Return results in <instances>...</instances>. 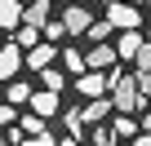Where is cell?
<instances>
[{
	"instance_id": "6da1fadb",
	"label": "cell",
	"mask_w": 151,
	"mask_h": 146,
	"mask_svg": "<svg viewBox=\"0 0 151 146\" xmlns=\"http://www.w3.org/2000/svg\"><path fill=\"white\" fill-rule=\"evenodd\" d=\"M111 102L116 111H138L142 106V89H138V75H120V71H111Z\"/></svg>"
},
{
	"instance_id": "7a4b0ae2",
	"label": "cell",
	"mask_w": 151,
	"mask_h": 146,
	"mask_svg": "<svg viewBox=\"0 0 151 146\" xmlns=\"http://www.w3.org/2000/svg\"><path fill=\"white\" fill-rule=\"evenodd\" d=\"M76 93L80 98H107L111 93V71H85V75H76Z\"/></svg>"
},
{
	"instance_id": "3957f363",
	"label": "cell",
	"mask_w": 151,
	"mask_h": 146,
	"mask_svg": "<svg viewBox=\"0 0 151 146\" xmlns=\"http://www.w3.org/2000/svg\"><path fill=\"white\" fill-rule=\"evenodd\" d=\"M22 66H27V49L18 40H9L5 49H0V80H18Z\"/></svg>"
},
{
	"instance_id": "277c9868",
	"label": "cell",
	"mask_w": 151,
	"mask_h": 146,
	"mask_svg": "<svg viewBox=\"0 0 151 146\" xmlns=\"http://www.w3.org/2000/svg\"><path fill=\"white\" fill-rule=\"evenodd\" d=\"M62 22H67V36L76 40V36H89V27H93L98 18H93L85 5H67V9H62Z\"/></svg>"
},
{
	"instance_id": "5b68a950",
	"label": "cell",
	"mask_w": 151,
	"mask_h": 146,
	"mask_svg": "<svg viewBox=\"0 0 151 146\" xmlns=\"http://www.w3.org/2000/svg\"><path fill=\"white\" fill-rule=\"evenodd\" d=\"M107 18H111V27H116V31H138V22H142L138 5H129V0L111 5V9H107Z\"/></svg>"
},
{
	"instance_id": "8992f818",
	"label": "cell",
	"mask_w": 151,
	"mask_h": 146,
	"mask_svg": "<svg viewBox=\"0 0 151 146\" xmlns=\"http://www.w3.org/2000/svg\"><path fill=\"white\" fill-rule=\"evenodd\" d=\"M116 58H120V49L107 40V44H93L89 49V71H116Z\"/></svg>"
},
{
	"instance_id": "52a82bcc",
	"label": "cell",
	"mask_w": 151,
	"mask_h": 146,
	"mask_svg": "<svg viewBox=\"0 0 151 146\" xmlns=\"http://www.w3.org/2000/svg\"><path fill=\"white\" fill-rule=\"evenodd\" d=\"M22 22H27V5H22V0H0V27L18 31Z\"/></svg>"
},
{
	"instance_id": "ba28073f",
	"label": "cell",
	"mask_w": 151,
	"mask_h": 146,
	"mask_svg": "<svg viewBox=\"0 0 151 146\" xmlns=\"http://www.w3.org/2000/svg\"><path fill=\"white\" fill-rule=\"evenodd\" d=\"M58 53H62V49H53V40H40L36 49H27V66H31V71H45V66H53Z\"/></svg>"
},
{
	"instance_id": "9c48e42d",
	"label": "cell",
	"mask_w": 151,
	"mask_h": 146,
	"mask_svg": "<svg viewBox=\"0 0 151 146\" xmlns=\"http://www.w3.org/2000/svg\"><path fill=\"white\" fill-rule=\"evenodd\" d=\"M27 106H31L36 115H45V120H49V115H58V89H45V84H40V89L31 93V102H27Z\"/></svg>"
},
{
	"instance_id": "30bf717a",
	"label": "cell",
	"mask_w": 151,
	"mask_h": 146,
	"mask_svg": "<svg viewBox=\"0 0 151 146\" xmlns=\"http://www.w3.org/2000/svg\"><path fill=\"white\" fill-rule=\"evenodd\" d=\"M142 44H147V40H142V31H120V40H116L120 58H129V62H133V58L142 53Z\"/></svg>"
},
{
	"instance_id": "8fae6325",
	"label": "cell",
	"mask_w": 151,
	"mask_h": 146,
	"mask_svg": "<svg viewBox=\"0 0 151 146\" xmlns=\"http://www.w3.org/2000/svg\"><path fill=\"white\" fill-rule=\"evenodd\" d=\"M62 71L85 75V71H89V53H80V49H62Z\"/></svg>"
},
{
	"instance_id": "7c38bea8",
	"label": "cell",
	"mask_w": 151,
	"mask_h": 146,
	"mask_svg": "<svg viewBox=\"0 0 151 146\" xmlns=\"http://www.w3.org/2000/svg\"><path fill=\"white\" fill-rule=\"evenodd\" d=\"M49 9H53L49 0H27V22H36V27H45V22H53V18H49Z\"/></svg>"
},
{
	"instance_id": "4fadbf2b",
	"label": "cell",
	"mask_w": 151,
	"mask_h": 146,
	"mask_svg": "<svg viewBox=\"0 0 151 146\" xmlns=\"http://www.w3.org/2000/svg\"><path fill=\"white\" fill-rule=\"evenodd\" d=\"M40 31H45V27H36V22H22V27L14 31V40H18L22 49H36V44H40Z\"/></svg>"
},
{
	"instance_id": "5bb4252c",
	"label": "cell",
	"mask_w": 151,
	"mask_h": 146,
	"mask_svg": "<svg viewBox=\"0 0 151 146\" xmlns=\"http://www.w3.org/2000/svg\"><path fill=\"white\" fill-rule=\"evenodd\" d=\"M31 93H36V89H31V84H22V80H9V89H5V98H9L14 106H27V102H31Z\"/></svg>"
},
{
	"instance_id": "9a60e30c",
	"label": "cell",
	"mask_w": 151,
	"mask_h": 146,
	"mask_svg": "<svg viewBox=\"0 0 151 146\" xmlns=\"http://www.w3.org/2000/svg\"><path fill=\"white\" fill-rule=\"evenodd\" d=\"M116 102H107V98H89V106H85V124H98V120H107V111H111Z\"/></svg>"
},
{
	"instance_id": "2e32d148",
	"label": "cell",
	"mask_w": 151,
	"mask_h": 146,
	"mask_svg": "<svg viewBox=\"0 0 151 146\" xmlns=\"http://www.w3.org/2000/svg\"><path fill=\"white\" fill-rule=\"evenodd\" d=\"M111 31H116V27H111V18H98V22L89 27V40H93V44H107V40H111Z\"/></svg>"
},
{
	"instance_id": "e0dca14e",
	"label": "cell",
	"mask_w": 151,
	"mask_h": 146,
	"mask_svg": "<svg viewBox=\"0 0 151 146\" xmlns=\"http://www.w3.org/2000/svg\"><path fill=\"white\" fill-rule=\"evenodd\" d=\"M111 128H116V133H120V137H138V128H142V124H138V120H129V115H124V111H120V115H116V124H111Z\"/></svg>"
},
{
	"instance_id": "ac0fdd59",
	"label": "cell",
	"mask_w": 151,
	"mask_h": 146,
	"mask_svg": "<svg viewBox=\"0 0 151 146\" xmlns=\"http://www.w3.org/2000/svg\"><path fill=\"white\" fill-rule=\"evenodd\" d=\"M40 84H45V89H58V93H62L67 75H62V71H53V66H45V71H40Z\"/></svg>"
},
{
	"instance_id": "d6986e66",
	"label": "cell",
	"mask_w": 151,
	"mask_h": 146,
	"mask_svg": "<svg viewBox=\"0 0 151 146\" xmlns=\"http://www.w3.org/2000/svg\"><path fill=\"white\" fill-rule=\"evenodd\" d=\"M62 36H67V22H62V18L45 22V40H62Z\"/></svg>"
},
{
	"instance_id": "ffe728a7",
	"label": "cell",
	"mask_w": 151,
	"mask_h": 146,
	"mask_svg": "<svg viewBox=\"0 0 151 146\" xmlns=\"http://www.w3.org/2000/svg\"><path fill=\"white\" fill-rule=\"evenodd\" d=\"M116 137H120L116 128H98L93 133V146H116Z\"/></svg>"
},
{
	"instance_id": "44dd1931",
	"label": "cell",
	"mask_w": 151,
	"mask_h": 146,
	"mask_svg": "<svg viewBox=\"0 0 151 146\" xmlns=\"http://www.w3.org/2000/svg\"><path fill=\"white\" fill-rule=\"evenodd\" d=\"M22 128H27V133H31V137H36V133H40V128H45V115H36V111H31V115H27V120H22Z\"/></svg>"
},
{
	"instance_id": "7402d4cb",
	"label": "cell",
	"mask_w": 151,
	"mask_h": 146,
	"mask_svg": "<svg viewBox=\"0 0 151 146\" xmlns=\"http://www.w3.org/2000/svg\"><path fill=\"white\" fill-rule=\"evenodd\" d=\"M0 124H18V106H14V102L0 106Z\"/></svg>"
},
{
	"instance_id": "603a6c76",
	"label": "cell",
	"mask_w": 151,
	"mask_h": 146,
	"mask_svg": "<svg viewBox=\"0 0 151 146\" xmlns=\"http://www.w3.org/2000/svg\"><path fill=\"white\" fill-rule=\"evenodd\" d=\"M133 62H138V71H151V40H147V44H142V53H138V58H133Z\"/></svg>"
},
{
	"instance_id": "cb8c5ba5",
	"label": "cell",
	"mask_w": 151,
	"mask_h": 146,
	"mask_svg": "<svg viewBox=\"0 0 151 146\" xmlns=\"http://www.w3.org/2000/svg\"><path fill=\"white\" fill-rule=\"evenodd\" d=\"M31 146H58V142H53V133H49V128H40V133L31 137Z\"/></svg>"
},
{
	"instance_id": "d4e9b609",
	"label": "cell",
	"mask_w": 151,
	"mask_h": 146,
	"mask_svg": "<svg viewBox=\"0 0 151 146\" xmlns=\"http://www.w3.org/2000/svg\"><path fill=\"white\" fill-rule=\"evenodd\" d=\"M138 89H142V98H151V71H138Z\"/></svg>"
},
{
	"instance_id": "484cf974",
	"label": "cell",
	"mask_w": 151,
	"mask_h": 146,
	"mask_svg": "<svg viewBox=\"0 0 151 146\" xmlns=\"http://www.w3.org/2000/svg\"><path fill=\"white\" fill-rule=\"evenodd\" d=\"M133 146H151V128H142V133L133 137Z\"/></svg>"
},
{
	"instance_id": "4316f807",
	"label": "cell",
	"mask_w": 151,
	"mask_h": 146,
	"mask_svg": "<svg viewBox=\"0 0 151 146\" xmlns=\"http://www.w3.org/2000/svg\"><path fill=\"white\" fill-rule=\"evenodd\" d=\"M58 146H80V133H67V137H62Z\"/></svg>"
},
{
	"instance_id": "83f0119b",
	"label": "cell",
	"mask_w": 151,
	"mask_h": 146,
	"mask_svg": "<svg viewBox=\"0 0 151 146\" xmlns=\"http://www.w3.org/2000/svg\"><path fill=\"white\" fill-rule=\"evenodd\" d=\"M142 128H151V111H147V115H142Z\"/></svg>"
},
{
	"instance_id": "f1b7e54d",
	"label": "cell",
	"mask_w": 151,
	"mask_h": 146,
	"mask_svg": "<svg viewBox=\"0 0 151 146\" xmlns=\"http://www.w3.org/2000/svg\"><path fill=\"white\" fill-rule=\"evenodd\" d=\"M129 5H151V0H129Z\"/></svg>"
},
{
	"instance_id": "f546056e",
	"label": "cell",
	"mask_w": 151,
	"mask_h": 146,
	"mask_svg": "<svg viewBox=\"0 0 151 146\" xmlns=\"http://www.w3.org/2000/svg\"><path fill=\"white\" fill-rule=\"evenodd\" d=\"M147 40H151V31H147Z\"/></svg>"
}]
</instances>
